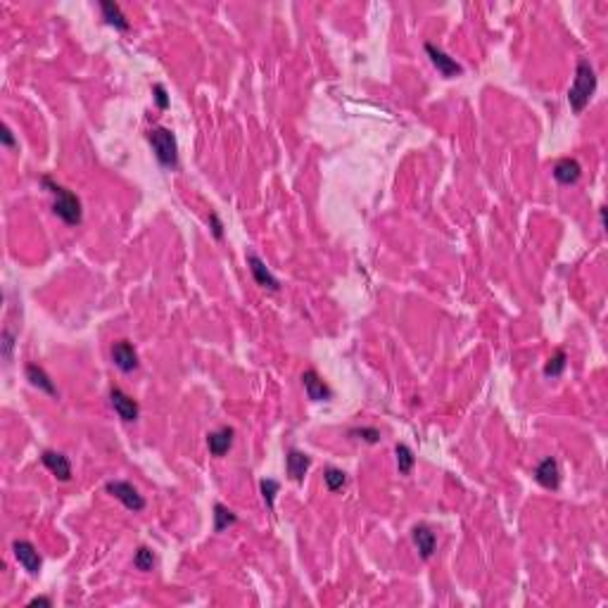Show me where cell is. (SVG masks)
Listing matches in <instances>:
<instances>
[{"label": "cell", "instance_id": "1", "mask_svg": "<svg viewBox=\"0 0 608 608\" xmlns=\"http://www.w3.org/2000/svg\"><path fill=\"white\" fill-rule=\"evenodd\" d=\"M41 186H43L48 193L53 195V211H55V216H60L62 221L69 224V226H79V224H81V219H83L81 200L72 193V190H67L65 186L55 183L53 179H48V176H43V179H41Z\"/></svg>", "mask_w": 608, "mask_h": 608}, {"label": "cell", "instance_id": "2", "mask_svg": "<svg viewBox=\"0 0 608 608\" xmlns=\"http://www.w3.org/2000/svg\"><path fill=\"white\" fill-rule=\"evenodd\" d=\"M597 93V72L589 65V60L580 58L575 67V83L568 90V103L575 115H582L585 108L589 105L592 95Z\"/></svg>", "mask_w": 608, "mask_h": 608}, {"label": "cell", "instance_id": "3", "mask_svg": "<svg viewBox=\"0 0 608 608\" xmlns=\"http://www.w3.org/2000/svg\"><path fill=\"white\" fill-rule=\"evenodd\" d=\"M147 143L152 145L154 157L162 167L174 169L179 164V145H176V136L174 131L164 129V126H157V129L147 131Z\"/></svg>", "mask_w": 608, "mask_h": 608}, {"label": "cell", "instance_id": "4", "mask_svg": "<svg viewBox=\"0 0 608 608\" xmlns=\"http://www.w3.org/2000/svg\"><path fill=\"white\" fill-rule=\"evenodd\" d=\"M105 492L112 494L115 499H119L133 513H138V511H143V508H145L143 494H140L131 483H126V480H110V483L105 485Z\"/></svg>", "mask_w": 608, "mask_h": 608}, {"label": "cell", "instance_id": "5", "mask_svg": "<svg viewBox=\"0 0 608 608\" xmlns=\"http://www.w3.org/2000/svg\"><path fill=\"white\" fill-rule=\"evenodd\" d=\"M110 404H112L115 414H117L124 423L138 421V416H140L138 402L133 399L131 394H126L122 387H112V390H110Z\"/></svg>", "mask_w": 608, "mask_h": 608}, {"label": "cell", "instance_id": "6", "mask_svg": "<svg viewBox=\"0 0 608 608\" xmlns=\"http://www.w3.org/2000/svg\"><path fill=\"white\" fill-rule=\"evenodd\" d=\"M12 554H15L17 563L22 565V568L29 572V575H38V572H41V565H43V561H41V554H38L36 547H33L31 542H26V540L12 542Z\"/></svg>", "mask_w": 608, "mask_h": 608}, {"label": "cell", "instance_id": "7", "mask_svg": "<svg viewBox=\"0 0 608 608\" xmlns=\"http://www.w3.org/2000/svg\"><path fill=\"white\" fill-rule=\"evenodd\" d=\"M426 53H428L430 62L435 65V69L444 76V79H454V76H461V74H463V67L458 65L454 58H449V55L444 53V51H440L437 46L426 43Z\"/></svg>", "mask_w": 608, "mask_h": 608}, {"label": "cell", "instance_id": "8", "mask_svg": "<svg viewBox=\"0 0 608 608\" xmlns=\"http://www.w3.org/2000/svg\"><path fill=\"white\" fill-rule=\"evenodd\" d=\"M302 385H304V392H307V397L312 402H328L333 399V390L326 385V380H323L319 373H316L314 369H307L302 373Z\"/></svg>", "mask_w": 608, "mask_h": 608}, {"label": "cell", "instance_id": "9", "mask_svg": "<svg viewBox=\"0 0 608 608\" xmlns=\"http://www.w3.org/2000/svg\"><path fill=\"white\" fill-rule=\"evenodd\" d=\"M535 480L544 490H558V485H561V468H558V461L554 456H547L537 463Z\"/></svg>", "mask_w": 608, "mask_h": 608}, {"label": "cell", "instance_id": "10", "mask_svg": "<svg viewBox=\"0 0 608 608\" xmlns=\"http://www.w3.org/2000/svg\"><path fill=\"white\" fill-rule=\"evenodd\" d=\"M112 362L119 371L131 373L138 369V352L129 340H119L112 345Z\"/></svg>", "mask_w": 608, "mask_h": 608}, {"label": "cell", "instance_id": "11", "mask_svg": "<svg viewBox=\"0 0 608 608\" xmlns=\"http://www.w3.org/2000/svg\"><path fill=\"white\" fill-rule=\"evenodd\" d=\"M247 266H250V271H252V276H254V281H257V285L271 290V293L281 290L278 278H276V276L268 271V266L264 264V259H261L259 254L247 252Z\"/></svg>", "mask_w": 608, "mask_h": 608}, {"label": "cell", "instance_id": "12", "mask_svg": "<svg viewBox=\"0 0 608 608\" xmlns=\"http://www.w3.org/2000/svg\"><path fill=\"white\" fill-rule=\"evenodd\" d=\"M412 542H414V547L419 549V554H421L423 561L433 558L435 549H437V537H435L433 530L426 525V523H419V525H414V530H412Z\"/></svg>", "mask_w": 608, "mask_h": 608}, {"label": "cell", "instance_id": "13", "mask_svg": "<svg viewBox=\"0 0 608 608\" xmlns=\"http://www.w3.org/2000/svg\"><path fill=\"white\" fill-rule=\"evenodd\" d=\"M41 461H43L46 468L58 480H62V483H69V480H72V463H69V458L65 454L46 449L43 454H41Z\"/></svg>", "mask_w": 608, "mask_h": 608}, {"label": "cell", "instance_id": "14", "mask_svg": "<svg viewBox=\"0 0 608 608\" xmlns=\"http://www.w3.org/2000/svg\"><path fill=\"white\" fill-rule=\"evenodd\" d=\"M551 174H554V179L561 183V186H575V183L580 181V176H582V167H580L577 159L563 157L554 164Z\"/></svg>", "mask_w": 608, "mask_h": 608}, {"label": "cell", "instance_id": "15", "mask_svg": "<svg viewBox=\"0 0 608 608\" xmlns=\"http://www.w3.org/2000/svg\"><path fill=\"white\" fill-rule=\"evenodd\" d=\"M309 466H312V458H309V454H304V451L300 449H290L288 456H285V471L290 480H295V483H304V476H307Z\"/></svg>", "mask_w": 608, "mask_h": 608}, {"label": "cell", "instance_id": "16", "mask_svg": "<svg viewBox=\"0 0 608 608\" xmlns=\"http://www.w3.org/2000/svg\"><path fill=\"white\" fill-rule=\"evenodd\" d=\"M233 437H236V430L233 428H219L214 430V433L207 435V447H209V454L211 456H224L226 451L231 449L233 444Z\"/></svg>", "mask_w": 608, "mask_h": 608}, {"label": "cell", "instance_id": "17", "mask_svg": "<svg viewBox=\"0 0 608 608\" xmlns=\"http://www.w3.org/2000/svg\"><path fill=\"white\" fill-rule=\"evenodd\" d=\"M100 10H103L105 22H108L110 26H115V29H119V31H129L131 29L129 19H126V15H124L122 8H119L117 3H112V0H103Z\"/></svg>", "mask_w": 608, "mask_h": 608}, {"label": "cell", "instance_id": "18", "mask_svg": "<svg viewBox=\"0 0 608 608\" xmlns=\"http://www.w3.org/2000/svg\"><path fill=\"white\" fill-rule=\"evenodd\" d=\"M26 378H29V383L33 387H38V390H43L46 394H51V397H58V387L53 385L51 376L41 369L38 364H29L26 366Z\"/></svg>", "mask_w": 608, "mask_h": 608}, {"label": "cell", "instance_id": "19", "mask_svg": "<svg viewBox=\"0 0 608 608\" xmlns=\"http://www.w3.org/2000/svg\"><path fill=\"white\" fill-rule=\"evenodd\" d=\"M236 523H238V515L233 513L229 506L214 504V533H224L226 528L236 525Z\"/></svg>", "mask_w": 608, "mask_h": 608}, {"label": "cell", "instance_id": "20", "mask_svg": "<svg viewBox=\"0 0 608 608\" xmlns=\"http://www.w3.org/2000/svg\"><path fill=\"white\" fill-rule=\"evenodd\" d=\"M394 454H397V468L402 476H409V473L414 471V463H416V456L414 451L407 447V444H397L394 447Z\"/></svg>", "mask_w": 608, "mask_h": 608}, {"label": "cell", "instance_id": "21", "mask_svg": "<svg viewBox=\"0 0 608 608\" xmlns=\"http://www.w3.org/2000/svg\"><path fill=\"white\" fill-rule=\"evenodd\" d=\"M323 483H326L330 492H340L342 487L347 485V473L330 466V468H326V473H323Z\"/></svg>", "mask_w": 608, "mask_h": 608}, {"label": "cell", "instance_id": "22", "mask_svg": "<svg viewBox=\"0 0 608 608\" xmlns=\"http://www.w3.org/2000/svg\"><path fill=\"white\" fill-rule=\"evenodd\" d=\"M565 364H568V357H565L563 350H558L556 355L551 357L547 364H544V376H547V378H558L565 371Z\"/></svg>", "mask_w": 608, "mask_h": 608}, {"label": "cell", "instance_id": "23", "mask_svg": "<svg viewBox=\"0 0 608 608\" xmlns=\"http://www.w3.org/2000/svg\"><path fill=\"white\" fill-rule=\"evenodd\" d=\"M259 490H261V497H264V501H266V508H268V511H273V508H276V494H278V490H281V483H278V480L266 478V480H261V483H259Z\"/></svg>", "mask_w": 608, "mask_h": 608}, {"label": "cell", "instance_id": "24", "mask_svg": "<svg viewBox=\"0 0 608 608\" xmlns=\"http://www.w3.org/2000/svg\"><path fill=\"white\" fill-rule=\"evenodd\" d=\"M154 563H157V558H154V551L150 547H140L136 551V556H133V565H136L138 570H143V572L152 570Z\"/></svg>", "mask_w": 608, "mask_h": 608}, {"label": "cell", "instance_id": "25", "mask_svg": "<svg viewBox=\"0 0 608 608\" xmlns=\"http://www.w3.org/2000/svg\"><path fill=\"white\" fill-rule=\"evenodd\" d=\"M350 435H352V437H359V440H364V442H369V444L380 442V430H378V428H355V430H350Z\"/></svg>", "mask_w": 608, "mask_h": 608}, {"label": "cell", "instance_id": "26", "mask_svg": "<svg viewBox=\"0 0 608 608\" xmlns=\"http://www.w3.org/2000/svg\"><path fill=\"white\" fill-rule=\"evenodd\" d=\"M152 93H154V100H157V108H159V110H167V108H169L167 88L162 86V83H154V86H152Z\"/></svg>", "mask_w": 608, "mask_h": 608}, {"label": "cell", "instance_id": "27", "mask_svg": "<svg viewBox=\"0 0 608 608\" xmlns=\"http://www.w3.org/2000/svg\"><path fill=\"white\" fill-rule=\"evenodd\" d=\"M12 345H15V335L10 333L8 328L3 330V355H5V362L12 359Z\"/></svg>", "mask_w": 608, "mask_h": 608}, {"label": "cell", "instance_id": "28", "mask_svg": "<svg viewBox=\"0 0 608 608\" xmlns=\"http://www.w3.org/2000/svg\"><path fill=\"white\" fill-rule=\"evenodd\" d=\"M209 224H211V233H214V238L221 240L224 238V224H221V219H219L216 211H209Z\"/></svg>", "mask_w": 608, "mask_h": 608}, {"label": "cell", "instance_id": "29", "mask_svg": "<svg viewBox=\"0 0 608 608\" xmlns=\"http://www.w3.org/2000/svg\"><path fill=\"white\" fill-rule=\"evenodd\" d=\"M0 140H3L5 147H17V140H15V136H12V131L8 129V126H5L3 133H0Z\"/></svg>", "mask_w": 608, "mask_h": 608}, {"label": "cell", "instance_id": "30", "mask_svg": "<svg viewBox=\"0 0 608 608\" xmlns=\"http://www.w3.org/2000/svg\"><path fill=\"white\" fill-rule=\"evenodd\" d=\"M29 606H46V608H51V606H53V601L48 599V597H38V599H31V601H29Z\"/></svg>", "mask_w": 608, "mask_h": 608}]
</instances>
